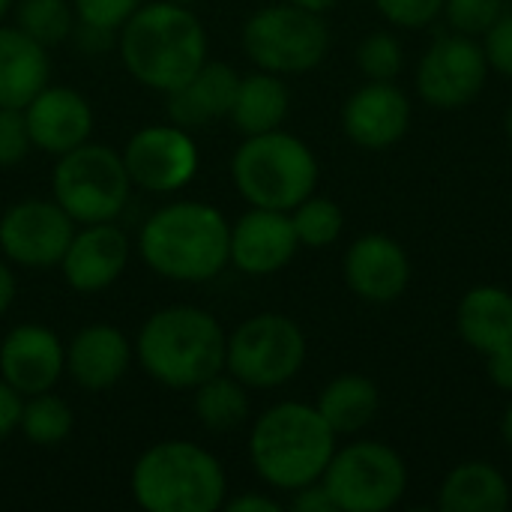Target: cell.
I'll use <instances>...</instances> for the list:
<instances>
[{
    "label": "cell",
    "instance_id": "obj_34",
    "mask_svg": "<svg viewBox=\"0 0 512 512\" xmlns=\"http://www.w3.org/2000/svg\"><path fill=\"white\" fill-rule=\"evenodd\" d=\"M444 3L447 0H375L378 12L402 30H420L432 24L438 15H444Z\"/></svg>",
    "mask_w": 512,
    "mask_h": 512
},
{
    "label": "cell",
    "instance_id": "obj_33",
    "mask_svg": "<svg viewBox=\"0 0 512 512\" xmlns=\"http://www.w3.org/2000/svg\"><path fill=\"white\" fill-rule=\"evenodd\" d=\"M141 3L144 0H72V9H75V18L81 21V27L114 33L132 18V12Z\"/></svg>",
    "mask_w": 512,
    "mask_h": 512
},
{
    "label": "cell",
    "instance_id": "obj_27",
    "mask_svg": "<svg viewBox=\"0 0 512 512\" xmlns=\"http://www.w3.org/2000/svg\"><path fill=\"white\" fill-rule=\"evenodd\" d=\"M195 417L207 432H234L249 417V387L234 375H213L192 390Z\"/></svg>",
    "mask_w": 512,
    "mask_h": 512
},
{
    "label": "cell",
    "instance_id": "obj_42",
    "mask_svg": "<svg viewBox=\"0 0 512 512\" xmlns=\"http://www.w3.org/2000/svg\"><path fill=\"white\" fill-rule=\"evenodd\" d=\"M288 3H294L300 9H309V12H318V15H327L339 0H288Z\"/></svg>",
    "mask_w": 512,
    "mask_h": 512
},
{
    "label": "cell",
    "instance_id": "obj_20",
    "mask_svg": "<svg viewBox=\"0 0 512 512\" xmlns=\"http://www.w3.org/2000/svg\"><path fill=\"white\" fill-rule=\"evenodd\" d=\"M132 363L129 339L111 324H90L66 345V372L81 390L102 393L114 387Z\"/></svg>",
    "mask_w": 512,
    "mask_h": 512
},
{
    "label": "cell",
    "instance_id": "obj_32",
    "mask_svg": "<svg viewBox=\"0 0 512 512\" xmlns=\"http://www.w3.org/2000/svg\"><path fill=\"white\" fill-rule=\"evenodd\" d=\"M504 9H507L504 0H447L444 3V15L450 27L474 39L483 36L504 15Z\"/></svg>",
    "mask_w": 512,
    "mask_h": 512
},
{
    "label": "cell",
    "instance_id": "obj_46",
    "mask_svg": "<svg viewBox=\"0 0 512 512\" xmlns=\"http://www.w3.org/2000/svg\"><path fill=\"white\" fill-rule=\"evenodd\" d=\"M174 3H183V6H192V3H198V0H174Z\"/></svg>",
    "mask_w": 512,
    "mask_h": 512
},
{
    "label": "cell",
    "instance_id": "obj_30",
    "mask_svg": "<svg viewBox=\"0 0 512 512\" xmlns=\"http://www.w3.org/2000/svg\"><path fill=\"white\" fill-rule=\"evenodd\" d=\"M15 27H21L39 45L51 48L69 39L75 27V9L69 0H18Z\"/></svg>",
    "mask_w": 512,
    "mask_h": 512
},
{
    "label": "cell",
    "instance_id": "obj_4",
    "mask_svg": "<svg viewBox=\"0 0 512 512\" xmlns=\"http://www.w3.org/2000/svg\"><path fill=\"white\" fill-rule=\"evenodd\" d=\"M336 432L306 402H279L267 408L249 435L255 474L279 492H297L318 483L336 453Z\"/></svg>",
    "mask_w": 512,
    "mask_h": 512
},
{
    "label": "cell",
    "instance_id": "obj_19",
    "mask_svg": "<svg viewBox=\"0 0 512 512\" xmlns=\"http://www.w3.org/2000/svg\"><path fill=\"white\" fill-rule=\"evenodd\" d=\"M24 120L33 147L63 156L84 144L93 132V108L90 102L72 90V87H57L45 84L27 105H24Z\"/></svg>",
    "mask_w": 512,
    "mask_h": 512
},
{
    "label": "cell",
    "instance_id": "obj_11",
    "mask_svg": "<svg viewBox=\"0 0 512 512\" xmlns=\"http://www.w3.org/2000/svg\"><path fill=\"white\" fill-rule=\"evenodd\" d=\"M489 81V60L483 45L465 33L438 36L417 66V93L438 111H459L471 105Z\"/></svg>",
    "mask_w": 512,
    "mask_h": 512
},
{
    "label": "cell",
    "instance_id": "obj_13",
    "mask_svg": "<svg viewBox=\"0 0 512 512\" xmlns=\"http://www.w3.org/2000/svg\"><path fill=\"white\" fill-rule=\"evenodd\" d=\"M72 234L75 222L57 201L24 198L0 216L3 255L30 270L60 264Z\"/></svg>",
    "mask_w": 512,
    "mask_h": 512
},
{
    "label": "cell",
    "instance_id": "obj_44",
    "mask_svg": "<svg viewBox=\"0 0 512 512\" xmlns=\"http://www.w3.org/2000/svg\"><path fill=\"white\" fill-rule=\"evenodd\" d=\"M504 129H507V138L512 141V105L507 108V117H504Z\"/></svg>",
    "mask_w": 512,
    "mask_h": 512
},
{
    "label": "cell",
    "instance_id": "obj_28",
    "mask_svg": "<svg viewBox=\"0 0 512 512\" xmlns=\"http://www.w3.org/2000/svg\"><path fill=\"white\" fill-rule=\"evenodd\" d=\"M75 426L72 408L54 396L51 390L36 393V396H24V408H21V423L18 429L24 432V438L33 447H57L69 438Z\"/></svg>",
    "mask_w": 512,
    "mask_h": 512
},
{
    "label": "cell",
    "instance_id": "obj_8",
    "mask_svg": "<svg viewBox=\"0 0 512 512\" xmlns=\"http://www.w3.org/2000/svg\"><path fill=\"white\" fill-rule=\"evenodd\" d=\"M246 57L276 75H303L324 63L330 51V27L324 15L294 3H273L249 15L243 24Z\"/></svg>",
    "mask_w": 512,
    "mask_h": 512
},
{
    "label": "cell",
    "instance_id": "obj_24",
    "mask_svg": "<svg viewBox=\"0 0 512 512\" xmlns=\"http://www.w3.org/2000/svg\"><path fill=\"white\" fill-rule=\"evenodd\" d=\"M438 507L444 512H504L510 507V483L489 462H462L444 477Z\"/></svg>",
    "mask_w": 512,
    "mask_h": 512
},
{
    "label": "cell",
    "instance_id": "obj_12",
    "mask_svg": "<svg viewBox=\"0 0 512 512\" xmlns=\"http://www.w3.org/2000/svg\"><path fill=\"white\" fill-rule=\"evenodd\" d=\"M123 165L132 186L156 195H171L189 186L198 174L201 153L189 129L174 123H153L138 129L123 147Z\"/></svg>",
    "mask_w": 512,
    "mask_h": 512
},
{
    "label": "cell",
    "instance_id": "obj_26",
    "mask_svg": "<svg viewBox=\"0 0 512 512\" xmlns=\"http://www.w3.org/2000/svg\"><path fill=\"white\" fill-rule=\"evenodd\" d=\"M315 408L336 435H357L375 420L381 408V393L372 378L351 372V375L333 378L318 393Z\"/></svg>",
    "mask_w": 512,
    "mask_h": 512
},
{
    "label": "cell",
    "instance_id": "obj_10",
    "mask_svg": "<svg viewBox=\"0 0 512 512\" xmlns=\"http://www.w3.org/2000/svg\"><path fill=\"white\" fill-rule=\"evenodd\" d=\"M321 483L339 512H387L408 492V465L384 441H354L336 447Z\"/></svg>",
    "mask_w": 512,
    "mask_h": 512
},
{
    "label": "cell",
    "instance_id": "obj_18",
    "mask_svg": "<svg viewBox=\"0 0 512 512\" xmlns=\"http://www.w3.org/2000/svg\"><path fill=\"white\" fill-rule=\"evenodd\" d=\"M300 240L285 210L252 207L231 225V264L246 276H273L291 264Z\"/></svg>",
    "mask_w": 512,
    "mask_h": 512
},
{
    "label": "cell",
    "instance_id": "obj_39",
    "mask_svg": "<svg viewBox=\"0 0 512 512\" xmlns=\"http://www.w3.org/2000/svg\"><path fill=\"white\" fill-rule=\"evenodd\" d=\"M486 369H489V381L504 390V393H512V345L510 348H501L495 354L486 357Z\"/></svg>",
    "mask_w": 512,
    "mask_h": 512
},
{
    "label": "cell",
    "instance_id": "obj_2",
    "mask_svg": "<svg viewBox=\"0 0 512 512\" xmlns=\"http://www.w3.org/2000/svg\"><path fill=\"white\" fill-rule=\"evenodd\" d=\"M138 252L168 282H210L231 264V225L207 201H174L144 222Z\"/></svg>",
    "mask_w": 512,
    "mask_h": 512
},
{
    "label": "cell",
    "instance_id": "obj_43",
    "mask_svg": "<svg viewBox=\"0 0 512 512\" xmlns=\"http://www.w3.org/2000/svg\"><path fill=\"white\" fill-rule=\"evenodd\" d=\"M501 432H504V441L512 447V402L510 408L504 411V420H501Z\"/></svg>",
    "mask_w": 512,
    "mask_h": 512
},
{
    "label": "cell",
    "instance_id": "obj_9",
    "mask_svg": "<svg viewBox=\"0 0 512 512\" xmlns=\"http://www.w3.org/2000/svg\"><path fill=\"white\" fill-rule=\"evenodd\" d=\"M306 336L300 324L279 312L246 318L225 345V372L249 390H276L300 375Z\"/></svg>",
    "mask_w": 512,
    "mask_h": 512
},
{
    "label": "cell",
    "instance_id": "obj_17",
    "mask_svg": "<svg viewBox=\"0 0 512 512\" xmlns=\"http://www.w3.org/2000/svg\"><path fill=\"white\" fill-rule=\"evenodd\" d=\"M126 261H129V237L114 222H93L75 228L57 267L72 291L96 294L120 279Z\"/></svg>",
    "mask_w": 512,
    "mask_h": 512
},
{
    "label": "cell",
    "instance_id": "obj_14",
    "mask_svg": "<svg viewBox=\"0 0 512 512\" xmlns=\"http://www.w3.org/2000/svg\"><path fill=\"white\" fill-rule=\"evenodd\" d=\"M342 270H345L348 288L372 306L396 303L411 282L408 252L399 240L387 234L357 237L345 252Z\"/></svg>",
    "mask_w": 512,
    "mask_h": 512
},
{
    "label": "cell",
    "instance_id": "obj_23",
    "mask_svg": "<svg viewBox=\"0 0 512 512\" xmlns=\"http://www.w3.org/2000/svg\"><path fill=\"white\" fill-rule=\"evenodd\" d=\"M51 75L48 48L21 27H0V108H24Z\"/></svg>",
    "mask_w": 512,
    "mask_h": 512
},
{
    "label": "cell",
    "instance_id": "obj_25",
    "mask_svg": "<svg viewBox=\"0 0 512 512\" xmlns=\"http://www.w3.org/2000/svg\"><path fill=\"white\" fill-rule=\"evenodd\" d=\"M291 108V90L276 72H252L240 78L237 96L231 105V123L243 135H261L270 129H279Z\"/></svg>",
    "mask_w": 512,
    "mask_h": 512
},
{
    "label": "cell",
    "instance_id": "obj_36",
    "mask_svg": "<svg viewBox=\"0 0 512 512\" xmlns=\"http://www.w3.org/2000/svg\"><path fill=\"white\" fill-rule=\"evenodd\" d=\"M480 39L489 69H495L504 78H512V12H504Z\"/></svg>",
    "mask_w": 512,
    "mask_h": 512
},
{
    "label": "cell",
    "instance_id": "obj_41",
    "mask_svg": "<svg viewBox=\"0 0 512 512\" xmlns=\"http://www.w3.org/2000/svg\"><path fill=\"white\" fill-rule=\"evenodd\" d=\"M15 291H18L15 276H12V270L0 261V315L9 312V306H12V300H15Z\"/></svg>",
    "mask_w": 512,
    "mask_h": 512
},
{
    "label": "cell",
    "instance_id": "obj_1",
    "mask_svg": "<svg viewBox=\"0 0 512 512\" xmlns=\"http://www.w3.org/2000/svg\"><path fill=\"white\" fill-rule=\"evenodd\" d=\"M120 57L138 84L171 93L207 60V30L183 3H141L120 27Z\"/></svg>",
    "mask_w": 512,
    "mask_h": 512
},
{
    "label": "cell",
    "instance_id": "obj_29",
    "mask_svg": "<svg viewBox=\"0 0 512 512\" xmlns=\"http://www.w3.org/2000/svg\"><path fill=\"white\" fill-rule=\"evenodd\" d=\"M288 216H291V225H294V234H297L300 246H309V249L333 246L342 237V228H345L342 207L333 198H324V195H315V192L309 198H303Z\"/></svg>",
    "mask_w": 512,
    "mask_h": 512
},
{
    "label": "cell",
    "instance_id": "obj_16",
    "mask_svg": "<svg viewBox=\"0 0 512 512\" xmlns=\"http://www.w3.org/2000/svg\"><path fill=\"white\" fill-rule=\"evenodd\" d=\"M66 372V345L42 324H18L0 345V378L21 396L51 390Z\"/></svg>",
    "mask_w": 512,
    "mask_h": 512
},
{
    "label": "cell",
    "instance_id": "obj_31",
    "mask_svg": "<svg viewBox=\"0 0 512 512\" xmlns=\"http://www.w3.org/2000/svg\"><path fill=\"white\" fill-rule=\"evenodd\" d=\"M357 66L366 81H393L405 66V48L393 33L375 30L357 45Z\"/></svg>",
    "mask_w": 512,
    "mask_h": 512
},
{
    "label": "cell",
    "instance_id": "obj_6",
    "mask_svg": "<svg viewBox=\"0 0 512 512\" xmlns=\"http://www.w3.org/2000/svg\"><path fill=\"white\" fill-rule=\"evenodd\" d=\"M231 180L252 207L291 213L318 186V159L306 141L270 129L246 135L231 159Z\"/></svg>",
    "mask_w": 512,
    "mask_h": 512
},
{
    "label": "cell",
    "instance_id": "obj_40",
    "mask_svg": "<svg viewBox=\"0 0 512 512\" xmlns=\"http://www.w3.org/2000/svg\"><path fill=\"white\" fill-rule=\"evenodd\" d=\"M228 512H279L282 510V504L276 501V498H270V495H258V492H246V495H240V498H234V501H228L225 498V504H222Z\"/></svg>",
    "mask_w": 512,
    "mask_h": 512
},
{
    "label": "cell",
    "instance_id": "obj_3",
    "mask_svg": "<svg viewBox=\"0 0 512 512\" xmlns=\"http://www.w3.org/2000/svg\"><path fill=\"white\" fill-rule=\"evenodd\" d=\"M228 336L222 324L198 306H168L153 312L135 339L141 369L168 390H195L225 372Z\"/></svg>",
    "mask_w": 512,
    "mask_h": 512
},
{
    "label": "cell",
    "instance_id": "obj_45",
    "mask_svg": "<svg viewBox=\"0 0 512 512\" xmlns=\"http://www.w3.org/2000/svg\"><path fill=\"white\" fill-rule=\"evenodd\" d=\"M12 6H15V0H0V18H3Z\"/></svg>",
    "mask_w": 512,
    "mask_h": 512
},
{
    "label": "cell",
    "instance_id": "obj_7",
    "mask_svg": "<svg viewBox=\"0 0 512 512\" xmlns=\"http://www.w3.org/2000/svg\"><path fill=\"white\" fill-rule=\"evenodd\" d=\"M51 189L54 201L72 216L75 225H93L114 222L120 216L129 201L132 180L114 147L84 141L57 156Z\"/></svg>",
    "mask_w": 512,
    "mask_h": 512
},
{
    "label": "cell",
    "instance_id": "obj_22",
    "mask_svg": "<svg viewBox=\"0 0 512 512\" xmlns=\"http://www.w3.org/2000/svg\"><path fill=\"white\" fill-rule=\"evenodd\" d=\"M456 330L468 348L489 357L512 345V294L498 285L471 288L456 309Z\"/></svg>",
    "mask_w": 512,
    "mask_h": 512
},
{
    "label": "cell",
    "instance_id": "obj_37",
    "mask_svg": "<svg viewBox=\"0 0 512 512\" xmlns=\"http://www.w3.org/2000/svg\"><path fill=\"white\" fill-rule=\"evenodd\" d=\"M24 396L0 378V441H6L21 423Z\"/></svg>",
    "mask_w": 512,
    "mask_h": 512
},
{
    "label": "cell",
    "instance_id": "obj_15",
    "mask_svg": "<svg viewBox=\"0 0 512 512\" xmlns=\"http://www.w3.org/2000/svg\"><path fill=\"white\" fill-rule=\"evenodd\" d=\"M411 126V99L393 81H366L342 105L345 135L366 150H384L405 138Z\"/></svg>",
    "mask_w": 512,
    "mask_h": 512
},
{
    "label": "cell",
    "instance_id": "obj_21",
    "mask_svg": "<svg viewBox=\"0 0 512 512\" xmlns=\"http://www.w3.org/2000/svg\"><path fill=\"white\" fill-rule=\"evenodd\" d=\"M237 84H240V75L228 63L204 60L201 69L186 84L165 93L168 120L183 129H198L213 120L228 117L234 96H237Z\"/></svg>",
    "mask_w": 512,
    "mask_h": 512
},
{
    "label": "cell",
    "instance_id": "obj_35",
    "mask_svg": "<svg viewBox=\"0 0 512 512\" xmlns=\"http://www.w3.org/2000/svg\"><path fill=\"white\" fill-rule=\"evenodd\" d=\"M33 147L24 108H0V168L18 165Z\"/></svg>",
    "mask_w": 512,
    "mask_h": 512
},
{
    "label": "cell",
    "instance_id": "obj_38",
    "mask_svg": "<svg viewBox=\"0 0 512 512\" xmlns=\"http://www.w3.org/2000/svg\"><path fill=\"white\" fill-rule=\"evenodd\" d=\"M294 495V501H291V510L297 512H339L336 510V504H333V498H330V492L324 489V483L318 480V483H309V486H303V489H297V492H291Z\"/></svg>",
    "mask_w": 512,
    "mask_h": 512
},
{
    "label": "cell",
    "instance_id": "obj_5",
    "mask_svg": "<svg viewBox=\"0 0 512 512\" xmlns=\"http://www.w3.org/2000/svg\"><path fill=\"white\" fill-rule=\"evenodd\" d=\"M129 492L147 512H213L228 498L222 462L192 441L147 447L129 474Z\"/></svg>",
    "mask_w": 512,
    "mask_h": 512
}]
</instances>
